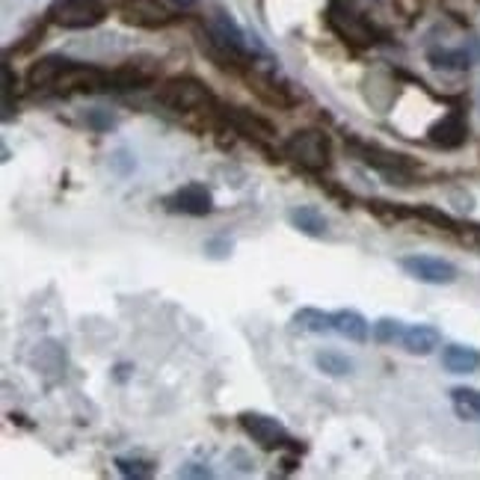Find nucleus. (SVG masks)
Returning <instances> with one entry per match:
<instances>
[{
    "label": "nucleus",
    "instance_id": "obj_1",
    "mask_svg": "<svg viewBox=\"0 0 480 480\" xmlns=\"http://www.w3.org/2000/svg\"><path fill=\"white\" fill-rule=\"evenodd\" d=\"M158 101L172 113H193V110H205L214 101V95H211V89L202 80L184 75L166 80L158 89Z\"/></svg>",
    "mask_w": 480,
    "mask_h": 480
},
{
    "label": "nucleus",
    "instance_id": "obj_2",
    "mask_svg": "<svg viewBox=\"0 0 480 480\" xmlns=\"http://www.w3.org/2000/svg\"><path fill=\"white\" fill-rule=\"evenodd\" d=\"M48 18L66 30H87L107 18V0H57L48 9Z\"/></svg>",
    "mask_w": 480,
    "mask_h": 480
},
{
    "label": "nucleus",
    "instance_id": "obj_3",
    "mask_svg": "<svg viewBox=\"0 0 480 480\" xmlns=\"http://www.w3.org/2000/svg\"><path fill=\"white\" fill-rule=\"evenodd\" d=\"M285 152L309 172H320L329 166V140L320 131H297L285 143Z\"/></svg>",
    "mask_w": 480,
    "mask_h": 480
},
{
    "label": "nucleus",
    "instance_id": "obj_4",
    "mask_svg": "<svg viewBox=\"0 0 480 480\" xmlns=\"http://www.w3.org/2000/svg\"><path fill=\"white\" fill-rule=\"evenodd\" d=\"M98 89H110L107 71H101L95 66H83V62H71V60L51 87V92H60V95H71V92H98Z\"/></svg>",
    "mask_w": 480,
    "mask_h": 480
},
{
    "label": "nucleus",
    "instance_id": "obj_5",
    "mask_svg": "<svg viewBox=\"0 0 480 480\" xmlns=\"http://www.w3.org/2000/svg\"><path fill=\"white\" fill-rule=\"evenodd\" d=\"M327 21H329L332 30L341 36V39L356 45V48H368V45L374 42L371 24H368L362 15L353 12V9L344 6V4H332L329 12H327Z\"/></svg>",
    "mask_w": 480,
    "mask_h": 480
},
{
    "label": "nucleus",
    "instance_id": "obj_6",
    "mask_svg": "<svg viewBox=\"0 0 480 480\" xmlns=\"http://www.w3.org/2000/svg\"><path fill=\"white\" fill-rule=\"evenodd\" d=\"M240 427H244L246 436L264 451L285 448L291 442L288 430H285L276 418H270V415H264V412H244V415H240Z\"/></svg>",
    "mask_w": 480,
    "mask_h": 480
},
{
    "label": "nucleus",
    "instance_id": "obj_7",
    "mask_svg": "<svg viewBox=\"0 0 480 480\" xmlns=\"http://www.w3.org/2000/svg\"><path fill=\"white\" fill-rule=\"evenodd\" d=\"M401 270L424 285L457 282V267L445 261V258H433V255H406L401 258Z\"/></svg>",
    "mask_w": 480,
    "mask_h": 480
},
{
    "label": "nucleus",
    "instance_id": "obj_8",
    "mask_svg": "<svg viewBox=\"0 0 480 480\" xmlns=\"http://www.w3.org/2000/svg\"><path fill=\"white\" fill-rule=\"evenodd\" d=\"M166 208L172 214H184V217H208L214 211V196H211L205 184H184L181 190H175L166 199Z\"/></svg>",
    "mask_w": 480,
    "mask_h": 480
},
{
    "label": "nucleus",
    "instance_id": "obj_9",
    "mask_svg": "<svg viewBox=\"0 0 480 480\" xmlns=\"http://www.w3.org/2000/svg\"><path fill=\"white\" fill-rule=\"evenodd\" d=\"M119 12L128 24L137 27H161L172 21L170 6L161 0H119Z\"/></svg>",
    "mask_w": 480,
    "mask_h": 480
},
{
    "label": "nucleus",
    "instance_id": "obj_10",
    "mask_svg": "<svg viewBox=\"0 0 480 480\" xmlns=\"http://www.w3.org/2000/svg\"><path fill=\"white\" fill-rule=\"evenodd\" d=\"M350 149H353L368 166L380 170L383 175H394V178H403V175L410 172V163H406L401 154H392V152L377 149V145H368V143H359V140L350 143Z\"/></svg>",
    "mask_w": 480,
    "mask_h": 480
},
{
    "label": "nucleus",
    "instance_id": "obj_11",
    "mask_svg": "<svg viewBox=\"0 0 480 480\" xmlns=\"http://www.w3.org/2000/svg\"><path fill=\"white\" fill-rule=\"evenodd\" d=\"M466 134H468L466 119L459 116V113L442 116L439 122L430 128V140L436 143V145H442V149H457V145H463L466 143Z\"/></svg>",
    "mask_w": 480,
    "mask_h": 480
},
{
    "label": "nucleus",
    "instance_id": "obj_12",
    "mask_svg": "<svg viewBox=\"0 0 480 480\" xmlns=\"http://www.w3.org/2000/svg\"><path fill=\"white\" fill-rule=\"evenodd\" d=\"M439 329L427 327V323H415V327H406L403 338H401V347L406 350L410 356H430L433 350L439 347Z\"/></svg>",
    "mask_w": 480,
    "mask_h": 480
},
{
    "label": "nucleus",
    "instance_id": "obj_13",
    "mask_svg": "<svg viewBox=\"0 0 480 480\" xmlns=\"http://www.w3.org/2000/svg\"><path fill=\"white\" fill-rule=\"evenodd\" d=\"M332 327H335L338 335H344L347 341H356V344H365L371 338V323H368L356 309H338L332 311Z\"/></svg>",
    "mask_w": 480,
    "mask_h": 480
},
{
    "label": "nucleus",
    "instance_id": "obj_14",
    "mask_svg": "<svg viewBox=\"0 0 480 480\" xmlns=\"http://www.w3.org/2000/svg\"><path fill=\"white\" fill-rule=\"evenodd\" d=\"M442 365L451 374H475L480 368V350L466 344H448L442 350Z\"/></svg>",
    "mask_w": 480,
    "mask_h": 480
},
{
    "label": "nucleus",
    "instance_id": "obj_15",
    "mask_svg": "<svg viewBox=\"0 0 480 480\" xmlns=\"http://www.w3.org/2000/svg\"><path fill=\"white\" fill-rule=\"evenodd\" d=\"M288 223L297 228V232L309 235V237H323L327 235V217L320 214L315 205H300V208H291L288 211Z\"/></svg>",
    "mask_w": 480,
    "mask_h": 480
},
{
    "label": "nucleus",
    "instance_id": "obj_16",
    "mask_svg": "<svg viewBox=\"0 0 480 480\" xmlns=\"http://www.w3.org/2000/svg\"><path fill=\"white\" fill-rule=\"evenodd\" d=\"M226 119H228V125H235L240 134L258 137V140H270V137H273V128L267 125L264 119L252 116V113H249V110L228 107V110H226Z\"/></svg>",
    "mask_w": 480,
    "mask_h": 480
},
{
    "label": "nucleus",
    "instance_id": "obj_17",
    "mask_svg": "<svg viewBox=\"0 0 480 480\" xmlns=\"http://www.w3.org/2000/svg\"><path fill=\"white\" fill-rule=\"evenodd\" d=\"M69 66L66 57H45L39 62H33L30 75H27V83H30L33 89H51L54 80L60 78V71Z\"/></svg>",
    "mask_w": 480,
    "mask_h": 480
},
{
    "label": "nucleus",
    "instance_id": "obj_18",
    "mask_svg": "<svg viewBox=\"0 0 480 480\" xmlns=\"http://www.w3.org/2000/svg\"><path fill=\"white\" fill-rule=\"evenodd\" d=\"M294 327L300 332H311V335L335 332V327H332V315L329 311H320V309H300L297 315H294Z\"/></svg>",
    "mask_w": 480,
    "mask_h": 480
},
{
    "label": "nucleus",
    "instance_id": "obj_19",
    "mask_svg": "<svg viewBox=\"0 0 480 480\" xmlns=\"http://www.w3.org/2000/svg\"><path fill=\"white\" fill-rule=\"evenodd\" d=\"M454 410L463 421H480V392L477 389H454L451 392Z\"/></svg>",
    "mask_w": 480,
    "mask_h": 480
},
{
    "label": "nucleus",
    "instance_id": "obj_20",
    "mask_svg": "<svg viewBox=\"0 0 480 480\" xmlns=\"http://www.w3.org/2000/svg\"><path fill=\"white\" fill-rule=\"evenodd\" d=\"M315 365L318 371H323L327 377H347L353 374V362L341 353H332V350H323V353L315 356Z\"/></svg>",
    "mask_w": 480,
    "mask_h": 480
},
{
    "label": "nucleus",
    "instance_id": "obj_21",
    "mask_svg": "<svg viewBox=\"0 0 480 480\" xmlns=\"http://www.w3.org/2000/svg\"><path fill=\"white\" fill-rule=\"evenodd\" d=\"M403 332H406V327H403L401 320H394V318H380V320L374 323L371 335H374L377 344H401Z\"/></svg>",
    "mask_w": 480,
    "mask_h": 480
},
{
    "label": "nucleus",
    "instance_id": "obj_22",
    "mask_svg": "<svg viewBox=\"0 0 480 480\" xmlns=\"http://www.w3.org/2000/svg\"><path fill=\"white\" fill-rule=\"evenodd\" d=\"M116 468L125 477H152L158 472V466L152 459H140V457H116Z\"/></svg>",
    "mask_w": 480,
    "mask_h": 480
},
{
    "label": "nucleus",
    "instance_id": "obj_23",
    "mask_svg": "<svg viewBox=\"0 0 480 480\" xmlns=\"http://www.w3.org/2000/svg\"><path fill=\"white\" fill-rule=\"evenodd\" d=\"M433 66L436 69H468V57L463 51H436L433 54Z\"/></svg>",
    "mask_w": 480,
    "mask_h": 480
},
{
    "label": "nucleus",
    "instance_id": "obj_24",
    "mask_svg": "<svg viewBox=\"0 0 480 480\" xmlns=\"http://www.w3.org/2000/svg\"><path fill=\"white\" fill-rule=\"evenodd\" d=\"M232 249H235V244L228 237H211V240H205V255L208 258H217V261H223V258L232 255Z\"/></svg>",
    "mask_w": 480,
    "mask_h": 480
},
{
    "label": "nucleus",
    "instance_id": "obj_25",
    "mask_svg": "<svg viewBox=\"0 0 480 480\" xmlns=\"http://www.w3.org/2000/svg\"><path fill=\"white\" fill-rule=\"evenodd\" d=\"M12 69L4 66V122L12 119Z\"/></svg>",
    "mask_w": 480,
    "mask_h": 480
},
{
    "label": "nucleus",
    "instance_id": "obj_26",
    "mask_svg": "<svg viewBox=\"0 0 480 480\" xmlns=\"http://www.w3.org/2000/svg\"><path fill=\"white\" fill-rule=\"evenodd\" d=\"M87 125L95 128V131H110V128H116V119L101 113V110H89L87 113Z\"/></svg>",
    "mask_w": 480,
    "mask_h": 480
},
{
    "label": "nucleus",
    "instance_id": "obj_27",
    "mask_svg": "<svg viewBox=\"0 0 480 480\" xmlns=\"http://www.w3.org/2000/svg\"><path fill=\"white\" fill-rule=\"evenodd\" d=\"M178 477H211V468H205V466H187V468H178Z\"/></svg>",
    "mask_w": 480,
    "mask_h": 480
},
{
    "label": "nucleus",
    "instance_id": "obj_28",
    "mask_svg": "<svg viewBox=\"0 0 480 480\" xmlns=\"http://www.w3.org/2000/svg\"><path fill=\"white\" fill-rule=\"evenodd\" d=\"M172 4H178V6H184V9H187V6H193V4H196V0H172Z\"/></svg>",
    "mask_w": 480,
    "mask_h": 480
}]
</instances>
